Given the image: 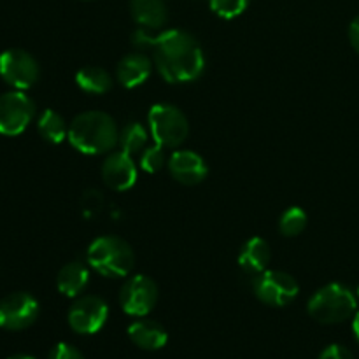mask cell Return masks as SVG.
I'll return each mask as SVG.
<instances>
[{"label": "cell", "mask_w": 359, "mask_h": 359, "mask_svg": "<svg viewBox=\"0 0 359 359\" xmlns=\"http://www.w3.org/2000/svg\"><path fill=\"white\" fill-rule=\"evenodd\" d=\"M132 42L154 51V65L167 83L184 84L198 79L205 69V56L200 42L186 30H167L160 35L147 34L146 28L133 32Z\"/></svg>", "instance_id": "obj_1"}, {"label": "cell", "mask_w": 359, "mask_h": 359, "mask_svg": "<svg viewBox=\"0 0 359 359\" xmlns=\"http://www.w3.org/2000/svg\"><path fill=\"white\" fill-rule=\"evenodd\" d=\"M69 142L83 154H104L119 142V130L114 118L102 111H86L77 114L69 126Z\"/></svg>", "instance_id": "obj_2"}, {"label": "cell", "mask_w": 359, "mask_h": 359, "mask_svg": "<svg viewBox=\"0 0 359 359\" xmlns=\"http://www.w3.org/2000/svg\"><path fill=\"white\" fill-rule=\"evenodd\" d=\"M86 262L90 269L104 277H119L130 276L135 265V255L130 248L128 242L114 235H104L95 238L86 251Z\"/></svg>", "instance_id": "obj_3"}, {"label": "cell", "mask_w": 359, "mask_h": 359, "mask_svg": "<svg viewBox=\"0 0 359 359\" xmlns=\"http://www.w3.org/2000/svg\"><path fill=\"white\" fill-rule=\"evenodd\" d=\"M307 311L321 325H339L356 314L358 297L346 284H326L312 294Z\"/></svg>", "instance_id": "obj_4"}, {"label": "cell", "mask_w": 359, "mask_h": 359, "mask_svg": "<svg viewBox=\"0 0 359 359\" xmlns=\"http://www.w3.org/2000/svg\"><path fill=\"white\" fill-rule=\"evenodd\" d=\"M149 135L161 147H179L189 133L184 112L172 104H154L147 112Z\"/></svg>", "instance_id": "obj_5"}, {"label": "cell", "mask_w": 359, "mask_h": 359, "mask_svg": "<svg viewBox=\"0 0 359 359\" xmlns=\"http://www.w3.org/2000/svg\"><path fill=\"white\" fill-rule=\"evenodd\" d=\"M256 298L270 307H286L300 293L297 279L283 270H265L252 280Z\"/></svg>", "instance_id": "obj_6"}, {"label": "cell", "mask_w": 359, "mask_h": 359, "mask_svg": "<svg viewBox=\"0 0 359 359\" xmlns=\"http://www.w3.org/2000/svg\"><path fill=\"white\" fill-rule=\"evenodd\" d=\"M35 116V104L21 90L0 95V133L16 137L28 128Z\"/></svg>", "instance_id": "obj_7"}, {"label": "cell", "mask_w": 359, "mask_h": 359, "mask_svg": "<svg viewBox=\"0 0 359 359\" xmlns=\"http://www.w3.org/2000/svg\"><path fill=\"white\" fill-rule=\"evenodd\" d=\"M41 76L39 63L25 49H7L0 55V77L14 90H28Z\"/></svg>", "instance_id": "obj_8"}, {"label": "cell", "mask_w": 359, "mask_h": 359, "mask_svg": "<svg viewBox=\"0 0 359 359\" xmlns=\"http://www.w3.org/2000/svg\"><path fill=\"white\" fill-rule=\"evenodd\" d=\"M158 302V286L147 276L137 273L128 277L119 291V305L133 318H146Z\"/></svg>", "instance_id": "obj_9"}, {"label": "cell", "mask_w": 359, "mask_h": 359, "mask_svg": "<svg viewBox=\"0 0 359 359\" xmlns=\"http://www.w3.org/2000/svg\"><path fill=\"white\" fill-rule=\"evenodd\" d=\"M37 298L25 291H16L0 300V330L20 332L34 325L39 318Z\"/></svg>", "instance_id": "obj_10"}, {"label": "cell", "mask_w": 359, "mask_h": 359, "mask_svg": "<svg viewBox=\"0 0 359 359\" xmlns=\"http://www.w3.org/2000/svg\"><path fill=\"white\" fill-rule=\"evenodd\" d=\"M109 318V305L95 294L77 297L69 309V326L79 335H95L105 326Z\"/></svg>", "instance_id": "obj_11"}, {"label": "cell", "mask_w": 359, "mask_h": 359, "mask_svg": "<svg viewBox=\"0 0 359 359\" xmlns=\"http://www.w3.org/2000/svg\"><path fill=\"white\" fill-rule=\"evenodd\" d=\"M168 172L177 182L184 186H196L205 181L209 165L198 153L189 149L174 151L168 158Z\"/></svg>", "instance_id": "obj_12"}, {"label": "cell", "mask_w": 359, "mask_h": 359, "mask_svg": "<svg viewBox=\"0 0 359 359\" xmlns=\"http://www.w3.org/2000/svg\"><path fill=\"white\" fill-rule=\"evenodd\" d=\"M102 179L114 191H128L137 182V165L125 151H116L102 165Z\"/></svg>", "instance_id": "obj_13"}, {"label": "cell", "mask_w": 359, "mask_h": 359, "mask_svg": "<svg viewBox=\"0 0 359 359\" xmlns=\"http://www.w3.org/2000/svg\"><path fill=\"white\" fill-rule=\"evenodd\" d=\"M151 70H153V63H151L149 56L144 53H130L119 60L116 77L123 88L133 90L149 79Z\"/></svg>", "instance_id": "obj_14"}, {"label": "cell", "mask_w": 359, "mask_h": 359, "mask_svg": "<svg viewBox=\"0 0 359 359\" xmlns=\"http://www.w3.org/2000/svg\"><path fill=\"white\" fill-rule=\"evenodd\" d=\"M128 337L133 346L142 351H160L167 346L168 333L160 323L139 319L128 326Z\"/></svg>", "instance_id": "obj_15"}, {"label": "cell", "mask_w": 359, "mask_h": 359, "mask_svg": "<svg viewBox=\"0 0 359 359\" xmlns=\"http://www.w3.org/2000/svg\"><path fill=\"white\" fill-rule=\"evenodd\" d=\"M270 258H272V251H270L269 242L259 237H252L242 245L238 252V266L245 276L256 277L265 272Z\"/></svg>", "instance_id": "obj_16"}, {"label": "cell", "mask_w": 359, "mask_h": 359, "mask_svg": "<svg viewBox=\"0 0 359 359\" xmlns=\"http://www.w3.org/2000/svg\"><path fill=\"white\" fill-rule=\"evenodd\" d=\"M90 265L83 262H70L62 266L56 277V287L67 298H77L90 284Z\"/></svg>", "instance_id": "obj_17"}, {"label": "cell", "mask_w": 359, "mask_h": 359, "mask_svg": "<svg viewBox=\"0 0 359 359\" xmlns=\"http://www.w3.org/2000/svg\"><path fill=\"white\" fill-rule=\"evenodd\" d=\"M130 13L133 21L146 30H158L168 20L163 0H130Z\"/></svg>", "instance_id": "obj_18"}, {"label": "cell", "mask_w": 359, "mask_h": 359, "mask_svg": "<svg viewBox=\"0 0 359 359\" xmlns=\"http://www.w3.org/2000/svg\"><path fill=\"white\" fill-rule=\"evenodd\" d=\"M76 84L79 90L90 95H104L112 88V77L102 67H83L76 74Z\"/></svg>", "instance_id": "obj_19"}, {"label": "cell", "mask_w": 359, "mask_h": 359, "mask_svg": "<svg viewBox=\"0 0 359 359\" xmlns=\"http://www.w3.org/2000/svg\"><path fill=\"white\" fill-rule=\"evenodd\" d=\"M37 130L42 139L49 144H62L69 137V126L63 119L62 114H58L53 109H46L37 119Z\"/></svg>", "instance_id": "obj_20"}, {"label": "cell", "mask_w": 359, "mask_h": 359, "mask_svg": "<svg viewBox=\"0 0 359 359\" xmlns=\"http://www.w3.org/2000/svg\"><path fill=\"white\" fill-rule=\"evenodd\" d=\"M147 139H149V132L139 121H130L128 125L119 130L118 144L121 151H125L130 156H135V154H140L146 149Z\"/></svg>", "instance_id": "obj_21"}, {"label": "cell", "mask_w": 359, "mask_h": 359, "mask_svg": "<svg viewBox=\"0 0 359 359\" xmlns=\"http://www.w3.org/2000/svg\"><path fill=\"white\" fill-rule=\"evenodd\" d=\"M307 212L302 207H290L279 219V230L284 237H297L307 226Z\"/></svg>", "instance_id": "obj_22"}, {"label": "cell", "mask_w": 359, "mask_h": 359, "mask_svg": "<svg viewBox=\"0 0 359 359\" xmlns=\"http://www.w3.org/2000/svg\"><path fill=\"white\" fill-rule=\"evenodd\" d=\"M210 9L223 20H233L241 16L249 6V0H209Z\"/></svg>", "instance_id": "obj_23"}, {"label": "cell", "mask_w": 359, "mask_h": 359, "mask_svg": "<svg viewBox=\"0 0 359 359\" xmlns=\"http://www.w3.org/2000/svg\"><path fill=\"white\" fill-rule=\"evenodd\" d=\"M165 147L161 146H151L146 147V149L140 153V168L147 174H156L161 168L165 167V161H167V156H165Z\"/></svg>", "instance_id": "obj_24"}, {"label": "cell", "mask_w": 359, "mask_h": 359, "mask_svg": "<svg viewBox=\"0 0 359 359\" xmlns=\"http://www.w3.org/2000/svg\"><path fill=\"white\" fill-rule=\"evenodd\" d=\"M49 359H84L81 351L70 344H56L49 353Z\"/></svg>", "instance_id": "obj_25"}, {"label": "cell", "mask_w": 359, "mask_h": 359, "mask_svg": "<svg viewBox=\"0 0 359 359\" xmlns=\"http://www.w3.org/2000/svg\"><path fill=\"white\" fill-rule=\"evenodd\" d=\"M319 359H354L353 353H351L347 347L340 346V344H333V346H328L321 354H319Z\"/></svg>", "instance_id": "obj_26"}, {"label": "cell", "mask_w": 359, "mask_h": 359, "mask_svg": "<svg viewBox=\"0 0 359 359\" xmlns=\"http://www.w3.org/2000/svg\"><path fill=\"white\" fill-rule=\"evenodd\" d=\"M102 202H104V200H102V195L98 191H88L86 195H84V198H83V205H84V209L86 210H98L102 207Z\"/></svg>", "instance_id": "obj_27"}, {"label": "cell", "mask_w": 359, "mask_h": 359, "mask_svg": "<svg viewBox=\"0 0 359 359\" xmlns=\"http://www.w3.org/2000/svg\"><path fill=\"white\" fill-rule=\"evenodd\" d=\"M349 41L351 46L354 48V51L359 55V16L354 18L349 25Z\"/></svg>", "instance_id": "obj_28"}, {"label": "cell", "mask_w": 359, "mask_h": 359, "mask_svg": "<svg viewBox=\"0 0 359 359\" xmlns=\"http://www.w3.org/2000/svg\"><path fill=\"white\" fill-rule=\"evenodd\" d=\"M353 333H354V337H356V340L359 344V311L353 316Z\"/></svg>", "instance_id": "obj_29"}, {"label": "cell", "mask_w": 359, "mask_h": 359, "mask_svg": "<svg viewBox=\"0 0 359 359\" xmlns=\"http://www.w3.org/2000/svg\"><path fill=\"white\" fill-rule=\"evenodd\" d=\"M9 359H35L34 356H28V354H16V356L9 358Z\"/></svg>", "instance_id": "obj_30"}, {"label": "cell", "mask_w": 359, "mask_h": 359, "mask_svg": "<svg viewBox=\"0 0 359 359\" xmlns=\"http://www.w3.org/2000/svg\"><path fill=\"white\" fill-rule=\"evenodd\" d=\"M356 297H358V300H359V287H358V291H356Z\"/></svg>", "instance_id": "obj_31"}]
</instances>
